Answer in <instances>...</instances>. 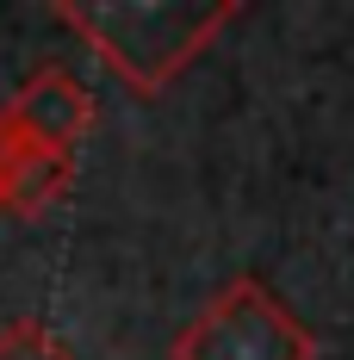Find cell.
I'll return each instance as SVG.
<instances>
[{
	"label": "cell",
	"instance_id": "cell-1",
	"mask_svg": "<svg viewBox=\"0 0 354 360\" xmlns=\"http://www.w3.org/2000/svg\"><path fill=\"white\" fill-rule=\"evenodd\" d=\"M236 13V0H56V19L143 100L193 69Z\"/></svg>",
	"mask_w": 354,
	"mask_h": 360
},
{
	"label": "cell",
	"instance_id": "cell-2",
	"mask_svg": "<svg viewBox=\"0 0 354 360\" xmlns=\"http://www.w3.org/2000/svg\"><path fill=\"white\" fill-rule=\"evenodd\" d=\"M175 360H317V342L261 280H230L175 335Z\"/></svg>",
	"mask_w": 354,
	"mask_h": 360
},
{
	"label": "cell",
	"instance_id": "cell-3",
	"mask_svg": "<svg viewBox=\"0 0 354 360\" xmlns=\"http://www.w3.org/2000/svg\"><path fill=\"white\" fill-rule=\"evenodd\" d=\"M6 124H13V143H37V149L75 155V143L94 131V94L69 69L50 63V69L25 75V87L6 100Z\"/></svg>",
	"mask_w": 354,
	"mask_h": 360
},
{
	"label": "cell",
	"instance_id": "cell-4",
	"mask_svg": "<svg viewBox=\"0 0 354 360\" xmlns=\"http://www.w3.org/2000/svg\"><path fill=\"white\" fill-rule=\"evenodd\" d=\"M75 180V155L63 149H37V143H13L6 180H0V212L13 217H44Z\"/></svg>",
	"mask_w": 354,
	"mask_h": 360
},
{
	"label": "cell",
	"instance_id": "cell-5",
	"mask_svg": "<svg viewBox=\"0 0 354 360\" xmlns=\"http://www.w3.org/2000/svg\"><path fill=\"white\" fill-rule=\"evenodd\" d=\"M0 360H75V354L50 323L13 317V323H0Z\"/></svg>",
	"mask_w": 354,
	"mask_h": 360
},
{
	"label": "cell",
	"instance_id": "cell-6",
	"mask_svg": "<svg viewBox=\"0 0 354 360\" xmlns=\"http://www.w3.org/2000/svg\"><path fill=\"white\" fill-rule=\"evenodd\" d=\"M6 162H13V124H6V106H0V180H6Z\"/></svg>",
	"mask_w": 354,
	"mask_h": 360
}]
</instances>
